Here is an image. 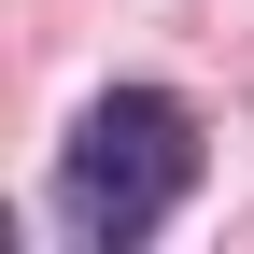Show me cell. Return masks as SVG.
I'll use <instances>...</instances> for the list:
<instances>
[{
	"label": "cell",
	"instance_id": "obj_1",
	"mask_svg": "<svg viewBox=\"0 0 254 254\" xmlns=\"http://www.w3.org/2000/svg\"><path fill=\"white\" fill-rule=\"evenodd\" d=\"M184 198H198V113H184L170 85H113V99L71 113V141H57V212H71L99 254L155 240Z\"/></svg>",
	"mask_w": 254,
	"mask_h": 254
}]
</instances>
